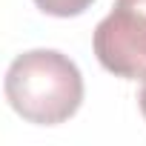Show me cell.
<instances>
[{
    "mask_svg": "<svg viewBox=\"0 0 146 146\" xmlns=\"http://www.w3.org/2000/svg\"><path fill=\"white\" fill-rule=\"evenodd\" d=\"M3 92L9 106L29 123L57 126L83 103V75L63 52L32 49L12 60Z\"/></svg>",
    "mask_w": 146,
    "mask_h": 146,
    "instance_id": "1",
    "label": "cell"
},
{
    "mask_svg": "<svg viewBox=\"0 0 146 146\" xmlns=\"http://www.w3.org/2000/svg\"><path fill=\"white\" fill-rule=\"evenodd\" d=\"M95 57L126 80L146 78V0H115L92 37Z\"/></svg>",
    "mask_w": 146,
    "mask_h": 146,
    "instance_id": "2",
    "label": "cell"
},
{
    "mask_svg": "<svg viewBox=\"0 0 146 146\" xmlns=\"http://www.w3.org/2000/svg\"><path fill=\"white\" fill-rule=\"evenodd\" d=\"M95 0H35V6L52 17H78L83 15Z\"/></svg>",
    "mask_w": 146,
    "mask_h": 146,
    "instance_id": "3",
    "label": "cell"
},
{
    "mask_svg": "<svg viewBox=\"0 0 146 146\" xmlns=\"http://www.w3.org/2000/svg\"><path fill=\"white\" fill-rule=\"evenodd\" d=\"M137 103H140V112L146 117V78H143V86H140V95H137Z\"/></svg>",
    "mask_w": 146,
    "mask_h": 146,
    "instance_id": "4",
    "label": "cell"
}]
</instances>
